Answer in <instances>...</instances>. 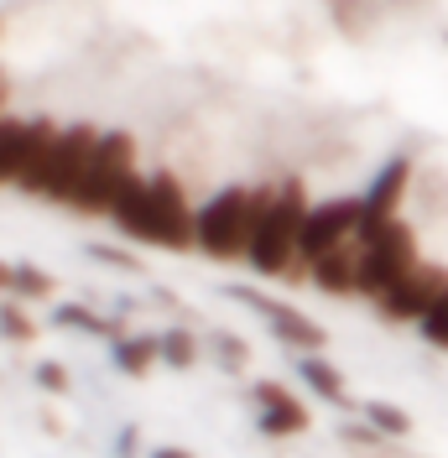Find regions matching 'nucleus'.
I'll return each mask as SVG.
<instances>
[{
    "mask_svg": "<svg viewBox=\"0 0 448 458\" xmlns=\"http://www.w3.org/2000/svg\"><path fill=\"white\" fill-rule=\"evenodd\" d=\"M297 375H303L308 396L329 401V406H355V396H349V380L339 375V365L329 360V354H297Z\"/></svg>",
    "mask_w": 448,
    "mask_h": 458,
    "instance_id": "nucleus-14",
    "label": "nucleus"
},
{
    "mask_svg": "<svg viewBox=\"0 0 448 458\" xmlns=\"http://www.w3.org/2000/svg\"><path fill=\"white\" fill-rule=\"evenodd\" d=\"M131 177H136V141L125 131H105L68 208H79V214H115V203L131 188Z\"/></svg>",
    "mask_w": 448,
    "mask_h": 458,
    "instance_id": "nucleus-5",
    "label": "nucleus"
},
{
    "mask_svg": "<svg viewBox=\"0 0 448 458\" xmlns=\"http://www.w3.org/2000/svg\"><path fill=\"white\" fill-rule=\"evenodd\" d=\"M365 225V199H329V203H313L308 219H303V271H308L313 260L334 256L344 250ZM297 271V276H303Z\"/></svg>",
    "mask_w": 448,
    "mask_h": 458,
    "instance_id": "nucleus-7",
    "label": "nucleus"
},
{
    "mask_svg": "<svg viewBox=\"0 0 448 458\" xmlns=\"http://www.w3.org/2000/svg\"><path fill=\"white\" fill-rule=\"evenodd\" d=\"M198 354H203V344H198L188 328H168V334H162V365H172V370H194Z\"/></svg>",
    "mask_w": 448,
    "mask_h": 458,
    "instance_id": "nucleus-18",
    "label": "nucleus"
},
{
    "mask_svg": "<svg viewBox=\"0 0 448 458\" xmlns=\"http://www.w3.org/2000/svg\"><path fill=\"white\" fill-rule=\"evenodd\" d=\"M360 411H365V422H370V428H381L386 437H396V443H401V437H412V417H407L401 406H386V401H365Z\"/></svg>",
    "mask_w": 448,
    "mask_h": 458,
    "instance_id": "nucleus-19",
    "label": "nucleus"
},
{
    "mask_svg": "<svg viewBox=\"0 0 448 458\" xmlns=\"http://www.w3.org/2000/svg\"><path fill=\"white\" fill-rule=\"evenodd\" d=\"M418 328H422V339H427V344H444V349H448V286L438 292V302L427 308V318H422Z\"/></svg>",
    "mask_w": 448,
    "mask_h": 458,
    "instance_id": "nucleus-21",
    "label": "nucleus"
},
{
    "mask_svg": "<svg viewBox=\"0 0 448 458\" xmlns=\"http://www.w3.org/2000/svg\"><path fill=\"white\" fill-rule=\"evenodd\" d=\"M444 286H448V271H444V266H427V260H422L418 271L396 286V292H386L375 308H381V318H396V323H422V318H427V308L438 302V292H444Z\"/></svg>",
    "mask_w": 448,
    "mask_h": 458,
    "instance_id": "nucleus-10",
    "label": "nucleus"
},
{
    "mask_svg": "<svg viewBox=\"0 0 448 458\" xmlns=\"http://www.w3.org/2000/svg\"><path fill=\"white\" fill-rule=\"evenodd\" d=\"M151 365H162V334H125L115 344V370L146 375Z\"/></svg>",
    "mask_w": 448,
    "mask_h": 458,
    "instance_id": "nucleus-15",
    "label": "nucleus"
},
{
    "mask_svg": "<svg viewBox=\"0 0 448 458\" xmlns=\"http://www.w3.org/2000/svg\"><path fill=\"white\" fill-rule=\"evenodd\" d=\"M57 141L53 120H0V188L22 182L31 172V162Z\"/></svg>",
    "mask_w": 448,
    "mask_h": 458,
    "instance_id": "nucleus-8",
    "label": "nucleus"
},
{
    "mask_svg": "<svg viewBox=\"0 0 448 458\" xmlns=\"http://www.w3.org/2000/svg\"><path fill=\"white\" fill-rule=\"evenodd\" d=\"M0 334H5V339H16V344L37 339V323L27 318V302H5V308H0Z\"/></svg>",
    "mask_w": 448,
    "mask_h": 458,
    "instance_id": "nucleus-20",
    "label": "nucleus"
},
{
    "mask_svg": "<svg viewBox=\"0 0 448 458\" xmlns=\"http://www.w3.org/2000/svg\"><path fill=\"white\" fill-rule=\"evenodd\" d=\"M229 297L246 302V308L271 328V339H277L281 349H292V354H329V334H323L308 313H297L292 302L266 297V292H251V286H229Z\"/></svg>",
    "mask_w": 448,
    "mask_h": 458,
    "instance_id": "nucleus-6",
    "label": "nucleus"
},
{
    "mask_svg": "<svg viewBox=\"0 0 448 458\" xmlns=\"http://www.w3.org/2000/svg\"><path fill=\"white\" fill-rule=\"evenodd\" d=\"M318 292H329V297H360V250H334V256L313 260L308 271H303Z\"/></svg>",
    "mask_w": 448,
    "mask_h": 458,
    "instance_id": "nucleus-13",
    "label": "nucleus"
},
{
    "mask_svg": "<svg viewBox=\"0 0 448 458\" xmlns=\"http://www.w3.org/2000/svg\"><path fill=\"white\" fill-rule=\"evenodd\" d=\"M37 380H42V391H68V370L63 365H37Z\"/></svg>",
    "mask_w": 448,
    "mask_h": 458,
    "instance_id": "nucleus-23",
    "label": "nucleus"
},
{
    "mask_svg": "<svg viewBox=\"0 0 448 458\" xmlns=\"http://www.w3.org/2000/svg\"><path fill=\"white\" fill-rule=\"evenodd\" d=\"M407 188H412V157H407V151H396L392 162L375 172V182L360 193V199H365V225H360V234H370V229H381V225H392V219H401L396 208H401V199H407ZM360 234H355V240H360Z\"/></svg>",
    "mask_w": 448,
    "mask_h": 458,
    "instance_id": "nucleus-9",
    "label": "nucleus"
},
{
    "mask_svg": "<svg viewBox=\"0 0 448 458\" xmlns=\"http://www.w3.org/2000/svg\"><path fill=\"white\" fill-rule=\"evenodd\" d=\"M99 136H105V131H94V125H68V131H57V141L31 162V172L16 182V188L31 193V199L73 203L89 162H94V151H99Z\"/></svg>",
    "mask_w": 448,
    "mask_h": 458,
    "instance_id": "nucleus-2",
    "label": "nucleus"
},
{
    "mask_svg": "<svg viewBox=\"0 0 448 458\" xmlns=\"http://www.w3.org/2000/svg\"><path fill=\"white\" fill-rule=\"evenodd\" d=\"M53 292H57V282L42 271V266L16 260V286H11V297H16V302H47Z\"/></svg>",
    "mask_w": 448,
    "mask_h": 458,
    "instance_id": "nucleus-17",
    "label": "nucleus"
},
{
    "mask_svg": "<svg viewBox=\"0 0 448 458\" xmlns=\"http://www.w3.org/2000/svg\"><path fill=\"white\" fill-rule=\"evenodd\" d=\"M355 250H360V297H370V302H381L386 292H396L422 266L418 234H412L407 219H392V225L360 234Z\"/></svg>",
    "mask_w": 448,
    "mask_h": 458,
    "instance_id": "nucleus-3",
    "label": "nucleus"
},
{
    "mask_svg": "<svg viewBox=\"0 0 448 458\" xmlns=\"http://www.w3.org/2000/svg\"><path fill=\"white\" fill-rule=\"evenodd\" d=\"M151 458H194L188 448H151Z\"/></svg>",
    "mask_w": 448,
    "mask_h": 458,
    "instance_id": "nucleus-25",
    "label": "nucleus"
},
{
    "mask_svg": "<svg viewBox=\"0 0 448 458\" xmlns=\"http://www.w3.org/2000/svg\"><path fill=\"white\" fill-rule=\"evenodd\" d=\"M57 328H73V334H89V339H110L120 344L125 334H120V323H105V318H94V308H79V302H63L53 313Z\"/></svg>",
    "mask_w": 448,
    "mask_h": 458,
    "instance_id": "nucleus-16",
    "label": "nucleus"
},
{
    "mask_svg": "<svg viewBox=\"0 0 448 458\" xmlns=\"http://www.w3.org/2000/svg\"><path fill=\"white\" fill-rule=\"evenodd\" d=\"M255 422H261V432L266 437H277V443H287V437H297V432H308V406L292 396L281 380H261L255 386Z\"/></svg>",
    "mask_w": 448,
    "mask_h": 458,
    "instance_id": "nucleus-11",
    "label": "nucleus"
},
{
    "mask_svg": "<svg viewBox=\"0 0 448 458\" xmlns=\"http://www.w3.org/2000/svg\"><path fill=\"white\" fill-rule=\"evenodd\" d=\"M251 229H255V188H246V182L220 188L198 208V250L209 260H220V266L224 260H246Z\"/></svg>",
    "mask_w": 448,
    "mask_h": 458,
    "instance_id": "nucleus-4",
    "label": "nucleus"
},
{
    "mask_svg": "<svg viewBox=\"0 0 448 458\" xmlns=\"http://www.w3.org/2000/svg\"><path fill=\"white\" fill-rule=\"evenodd\" d=\"M115 225H120V234L125 240H141V245H151V234H157V219H151V177H131V188L120 193V203H115L110 214Z\"/></svg>",
    "mask_w": 448,
    "mask_h": 458,
    "instance_id": "nucleus-12",
    "label": "nucleus"
},
{
    "mask_svg": "<svg viewBox=\"0 0 448 458\" xmlns=\"http://www.w3.org/2000/svg\"><path fill=\"white\" fill-rule=\"evenodd\" d=\"M214 349H220V360L229 365V370H246V360H251L246 344L235 339V334H214Z\"/></svg>",
    "mask_w": 448,
    "mask_h": 458,
    "instance_id": "nucleus-22",
    "label": "nucleus"
},
{
    "mask_svg": "<svg viewBox=\"0 0 448 458\" xmlns=\"http://www.w3.org/2000/svg\"><path fill=\"white\" fill-rule=\"evenodd\" d=\"M16 286V260H0V292H11Z\"/></svg>",
    "mask_w": 448,
    "mask_h": 458,
    "instance_id": "nucleus-24",
    "label": "nucleus"
},
{
    "mask_svg": "<svg viewBox=\"0 0 448 458\" xmlns=\"http://www.w3.org/2000/svg\"><path fill=\"white\" fill-rule=\"evenodd\" d=\"M308 188L287 177L277 188H255V229H251V260L261 276H292V260H303V219H308Z\"/></svg>",
    "mask_w": 448,
    "mask_h": 458,
    "instance_id": "nucleus-1",
    "label": "nucleus"
}]
</instances>
